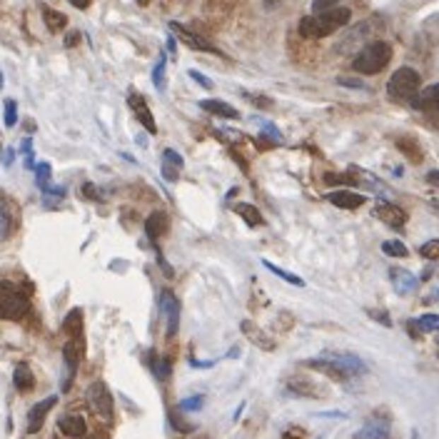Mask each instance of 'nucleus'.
<instances>
[{"mask_svg": "<svg viewBox=\"0 0 439 439\" xmlns=\"http://www.w3.org/2000/svg\"><path fill=\"white\" fill-rule=\"evenodd\" d=\"M352 18L349 8H332L324 11L320 16H307L300 21V35L302 37H327L332 33H337L339 28H344Z\"/></svg>", "mask_w": 439, "mask_h": 439, "instance_id": "f257e3e1", "label": "nucleus"}, {"mask_svg": "<svg viewBox=\"0 0 439 439\" xmlns=\"http://www.w3.org/2000/svg\"><path fill=\"white\" fill-rule=\"evenodd\" d=\"M392 60V45L385 40H372L355 55L352 68L360 75H377L390 65Z\"/></svg>", "mask_w": 439, "mask_h": 439, "instance_id": "f03ea898", "label": "nucleus"}, {"mask_svg": "<svg viewBox=\"0 0 439 439\" xmlns=\"http://www.w3.org/2000/svg\"><path fill=\"white\" fill-rule=\"evenodd\" d=\"M419 85H422V80H419L417 70L399 68L392 73L390 83H387V95L397 103H412L419 95Z\"/></svg>", "mask_w": 439, "mask_h": 439, "instance_id": "7ed1b4c3", "label": "nucleus"}, {"mask_svg": "<svg viewBox=\"0 0 439 439\" xmlns=\"http://www.w3.org/2000/svg\"><path fill=\"white\" fill-rule=\"evenodd\" d=\"M28 310V297L11 282H0V320H23Z\"/></svg>", "mask_w": 439, "mask_h": 439, "instance_id": "20e7f679", "label": "nucleus"}, {"mask_svg": "<svg viewBox=\"0 0 439 439\" xmlns=\"http://www.w3.org/2000/svg\"><path fill=\"white\" fill-rule=\"evenodd\" d=\"M412 107H417V110L422 112L434 127H439V83L419 90V95L412 100Z\"/></svg>", "mask_w": 439, "mask_h": 439, "instance_id": "39448f33", "label": "nucleus"}, {"mask_svg": "<svg viewBox=\"0 0 439 439\" xmlns=\"http://www.w3.org/2000/svg\"><path fill=\"white\" fill-rule=\"evenodd\" d=\"M88 402H90V407L95 409L103 419L110 422L112 419V394H110V390H107L105 382H93V385L88 387Z\"/></svg>", "mask_w": 439, "mask_h": 439, "instance_id": "423d86ee", "label": "nucleus"}, {"mask_svg": "<svg viewBox=\"0 0 439 439\" xmlns=\"http://www.w3.org/2000/svg\"><path fill=\"white\" fill-rule=\"evenodd\" d=\"M322 357L329 362V365H334L339 372H342L344 380H349V377H355V375H362V372H367L365 362H362L360 357L349 355V352H324Z\"/></svg>", "mask_w": 439, "mask_h": 439, "instance_id": "0eeeda50", "label": "nucleus"}, {"mask_svg": "<svg viewBox=\"0 0 439 439\" xmlns=\"http://www.w3.org/2000/svg\"><path fill=\"white\" fill-rule=\"evenodd\" d=\"M160 310H163L165 324H168V337H175L177 327H180V300L170 290H163V295H160Z\"/></svg>", "mask_w": 439, "mask_h": 439, "instance_id": "6e6552de", "label": "nucleus"}, {"mask_svg": "<svg viewBox=\"0 0 439 439\" xmlns=\"http://www.w3.org/2000/svg\"><path fill=\"white\" fill-rule=\"evenodd\" d=\"M375 215L380 217L387 228L404 230V225H407V212H404L399 205H392V202H382V205H377Z\"/></svg>", "mask_w": 439, "mask_h": 439, "instance_id": "1a4fd4ad", "label": "nucleus"}, {"mask_svg": "<svg viewBox=\"0 0 439 439\" xmlns=\"http://www.w3.org/2000/svg\"><path fill=\"white\" fill-rule=\"evenodd\" d=\"M170 30H175L177 35H180V40L185 42L187 48H192V50H202V53H212V55H220V50L212 45V42H207L205 37H200V35H195L192 30H187L185 25H180V23H170Z\"/></svg>", "mask_w": 439, "mask_h": 439, "instance_id": "9d476101", "label": "nucleus"}, {"mask_svg": "<svg viewBox=\"0 0 439 439\" xmlns=\"http://www.w3.org/2000/svg\"><path fill=\"white\" fill-rule=\"evenodd\" d=\"M324 200H327L329 205L339 207V210H357V207L365 205L367 197L360 195V192H352V190H334V192H327Z\"/></svg>", "mask_w": 439, "mask_h": 439, "instance_id": "9b49d317", "label": "nucleus"}, {"mask_svg": "<svg viewBox=\"0 0 439 439\" xmlns=\"http://www.w3.org/2000/svg\"><path fill=\"white\" fill-rule=\"evenodd\" d=\"M55 402H58V397H45L42 402H37L35 407L28 412V434H37L42 427V422H45V417H48V412L55 407Z\"/></svg>", "mask_w": 439, "mask_h": 439, "instance_id": "f8f14e48", "label": "nucleus"}, {"mask_svg": "<svg viewBox=\"0 0 439 439\" xmlns=\"http://www.w3.org/2000/svg\"><path fill=\"white\" fill-rule=\"evenodd\" d=\"M127 103H130L133 112H135V115H138V120L145 125V130H148L150 135L158 133V125H155V117H153V112H150V107H148V103H145V98H140L138 93H130Z\"/></svg>", "mask_w": 439, "mask_h": 439, "instance_id": "ddd939ff", "label": "nucleus"}, {"mask_svg": "<svg viewBox=\"0 0 439 439\" xmlns=\"http://www.w3.org/2000/svg\"><path fill=\"white\" fill-rule=\"evenodd\" d=\"M390 280H392V285H394V292H397V295H412V292L417 290V277L409 270H402V267H392Z\"/></svg>", "mask_w": 439, "mask_h": 439, "instance_id": "4468645a", "label": "nucleus"}, {"mask_svg": "<svg viewBox=\"0 0 439 439\" xmlns=\"http://www.w3.org/2000/svg\"><path fill=\"white\" fill-rule=\"evenodd\" d=\"M83 352H85L83 337H70L68 342H65L63 357H65V365H68L70 375H75V370H78L80 360H83Z\"/></svg>", "mask_w": 439, "mask_h": 439, "instance_id": "2eb2a0df", "label": "nucleus"}, {"mask_svg": "<svg viewBox=\"0 0 439 439\" xmlns=\"http://www.w3.org/2000/svg\"><path fill=\"white\" fill-rule=\"evenodd\" d=\"M360 439H387L390 437V422L385 417H372L365 422V427L357 434Z\"/></svg>", "mask_w": 439, "mask_h": 439, "instance_id": "dca6fc26", "label": "nucleus"}, {"mask_svg": "<svg viewBox=\"0 0 439 439\" xmlns=\"http://www.w3.org/2000/svg\"><path fill=\"white\" fill-rule=\"evenodd\" d=\"M58 427L65 437H73V439L85 437V432H88V424H85V419L80 417V414H68V417H63L58 422Z\"/></svg>", "mask_w": 439, "mask_h": 439, "instance_id": "f3484780", "label": "nucleus"}, {"mask_svg": "<svg viewBox=\"0 0 439 439\" xmlns=\"http://www.w3.org/2000/svg\"><path fill=\"white\" fill-rule=\"evenodd\" d=\"M165 233H168V215H165V212H153V215L145 220V235H148L153 242H158Z\"/></svg>", "mask_w": 439, "mask_h": 439, "instance_id": "a211bd4d", "label": "nucleus"}, {"mask_svg": "<svg viewBox=\"0 0 439 439\" xmlns=\"http://www.w3.org/2000/svg\"><path fill=\"white\" fill-rule=\"evenodd\" d=\"M13 385H16L18 392H30L35 387V375L28 365H18L16 372H13Z\"/></svg>", "mask_w": 439, "mask_h": 439, "instance_id": "6ab92c4d", "label": "nucleus"}, {"mask_svg": "<svg viewBox=\"0 0 439 439\" xmlns=\"http://www.w3.org/2000/svg\"><path fill=\"white\" fill-rule=\"evenodd\" d=\"M200 107L202 110H207V112H212V115H217V117H230V120H238L240 117V112L235 110L233 105L223 103V100H202Z\"/></svg>", "mask_w": 439, "mask_h": 439, "instance_id": "aec40b11", "label": "nucleus"}, {"mask_svg": "<svg viewBox=\"0 0 439 439\" xmlns=\"http://www.w3.org/2000/svg\"><path fill=\"white\" fill-rule=\"evenodd\" d=\"M235 212L242 217L250 228H259V225H262V215H259L257 207L250 205V202H238V205H235Z\"/></svg>", "mask_w": 439, "mask_h": 439, "instance_id": "412c9836", "label": "nucleus"}, {"mask_svg": "<svg viewBox=\"0 0 439 439\" xmlns=\"http://www.w3.org/2000/svg\"><path fill=\"white\" fill-rule=\"evenodd\" d=\"M439 332V315H422L419 320L409 322V332Z\"/></svg>", "mask_w": 439, "mask_h": 439, "instance_id": "4be33fe9", "label": "nucleus"}, {"mask_svg": "<svg viewBox=\"0 0 439 439\" xmlns=\"http://www.w3.org/2000/svg\"><path fill=\"white\" fill-rule=\"evenodd\" d=\"M42 18H45V25H48L50 33H58L65 28V23H68V18L63 16V13L53 11V8H42Z\"/></svg>", "mask_w": 439, "mask_h": 439, "instance_id": "5701e85b", "label": "nucleus"}, {"mask_svg": "<svg viewBox=\"0 0 439 439\" xmlns=\"http://www.w3.org/2000/svg\"><path fill=\"white\" fill-rule=\"evenodd\" d=\"M63 329L70 337H80V332H83V312H80V310H73V312L65 317Z\"/></svg>", "mask_w": 439, "mask_h": 439, "instance_id": "b1692460", "label": "nucleus"}, {"mask_svg": "<svg viewBox=\"0 0 439 439\" xmlns=\"http://www.w3.org/2000/svg\"><path fill=\"white\" fill-rule=\"evenodd\" d=\"M382 252L390 254V257H407L409 250L399 240H387V242H382Z\"/></svg>", "mask_w": 439, "mask_h": 439, "instance_id": "393cba45", "label": "nucleus"}, {"mask_svg": "<svg viewBox=\"0 0 439 439\" xmlns=\"http://www.w3.org/2000/svg\"><path fill=\"white\" fill-rule=\"evenodd\" d=\"M262 265H265L270 272H275L277 277H282V280H285V282H290V285H295V287H302V285H305V282H302L297 275H292V272H287V270H280V267L272 265V262H267V259H265V262H262Z\"/></svg>", "mask_w": 439, "mask_h": 439, "instance_id": "a878e982", "label": "nucleus"}, {"mask_svg": "<svg viewBox=\"0 0 439 439\" xmlns=\"http://www.w3.org/2000/svg\"><path fill=\"white\" fill-rule=\"evenodd\" d=\"M11 215H8V207L6 202H0V240H6L11 235Z\"/></svg>", "mask_w": 439, "mask_h": 439, "instance_id": "bb28decb", "label": "nucleus"}, {"mask_svg": "<svg viewBox=\"0 0 439 439\" xmlns=\"http://www.w3.org/2000/svg\"><path fill=\"white\" fill-rule=\"evenodd\" d=\"M419 254L424 259H439V240H429L419 247Z\"/></svg>", "mask_w": 439, "mask_h": 439, "instance_id": "cd10ccee", "label": "nucleus"}, {"mask_svg": "<svg viewBox=\"0 0 439 439\" xmlns=\"http://www.w3.org/2000/svg\"><path fill=\"white\" fill-rule=\"evenodd\" d=\"M35 175H37V187L42 190V187L48 185V180H50V165L48 163H40L35 168Z\"/></svg>", "mask_w": 439, "mask_h": 439, "instance_id": "c85d7f7f", "label": "nucleus"}, {"mask_svg": "<svg viewBox=\"0 0 439 439\" xmlns=\"http://www.w3.org/2000/svg\"><path fill=\"white\" fill-rule=\"evenodd\" d=\"M202 402H205V397H202V394H197V397H187V399H182V402H180V409H182V412H195V409L202 407Z\"/></svg>", "mask_w": 439, "mask_h": 439, "instance_id": "c756f323", "label": "nucleus"}, {"mask_svg": "<svg viewBox=\"0 0 439 439\" xmlns=\"http://www.w3.org/2000/svg\"><path fill=\"white\" fill-rule=\"evenodd\" d=\"M18 122V105L16 100H6V127H13Z\"/></svg>", "mask_w": 439, "mask_h": 439, "instance_id": "7c9ffc66", "label": "nucleus"}, {"mask_svg": "<svg viewBox=\"0 0 439 439\" xmlns=\"http://www.w3.org/2000/svg\"><path fill=\"white\" fill-rule=\"evenodd\" d=\"M324 182H327V185H332V182H337V185H355V180H349L347 175H337V172L324 175Z\"/></svg>", "mask_w": 439, "mask_h": 439, "instance_id": "2f4dec72", "label": "nucleus"}, {"mask_svg": "<svg viewBox=\"0 0 439 439\" xmlns=\"http://www.w3.org/2000/svg\"><path fill=\"white\" fill-rule=\"evenodd\" d=\"M163 73H165V53L160 55V63L155 65V73H153L155 88H158V90H163Z\"/></svg>", "mask_w": 439, "mask_h": 439, "instance_id": "473e14b6", "label": "nucleus"}, {"mask_svg": "<svg viewBox=\"0 0 439 439\" xmlns=\"http://www.w3.org/2000/svg\"><path fill=\"white\" fill-rule=\"evenodd\" d=\"M339 0H315L312 3V11L315 13H324V11H332V8H337Z\"/></svg>", "mask_w": 439, "mask_h": 439, "instance_id": "72a5a7b5", "label": "nucleus"}, {"mask_svg": "<svg viewBox=\"0 0 439 439\" xmlns=\"http://www.w3.org/2000/svg\"><path fill=\"white\" fill-rule=\"evenodd\" d=\"M163 163H170V165H175V168H182V158L175 150H165L163 153Z\"/></svg>", "mask_w": 439, "mask_h": 439, "instance_id": "f704fd0d", "label": "nucleus"}, {"mask_svg": "<svg viewBox=\"0 0 439 439\" xmlns=\"http://www.w3.org/2000/svg\"><path fill=\"white\" fill-rule=\"evenodd\" d=\"M282 439H305V429H302V427H290V429H285Z\"/></svg>", "mask_w": 439, "mask_h": 439, "instance_id": "c9c22d12", "label": "nucleus"}, {"mask_svg": "<svg viewBox=\"0 0 439 439\" xmlns=\"http://www.w3.org/2000/svg\"><path fill=\"white\" fill-rule=\"evenodd\" d=\"M190 78L195 80V83H200L202 88H212V80L210 78H205L202 73H197V70H190Z\"/></svg>", "mask_w": 439, "mask_h": 439, "instance_id": "e433bc0d", "label": "nucleus"}, {"mask_svg": "<svg viewBox=\"0 0 439 439\" xmlns=\"http://www.w3.org/2000/svg\"><path fill=\"white\" fill-rule=\"evenodd\" d=\"M177 170L180 168H175V165H168V163L163 165V175L168 177V180H177Z\"/></svg>", "mask_w": 439, "mask_h": 439, "instance_id": "4c0bfd02", "label": "nucleus"}, {"mask_svg": "<svg viewBox=\"0 0 439 439\" xmlns=\"http://www.w3.org/2000/svg\"><path fill=\"white\" fill-rule=\"evenodd\" d=\"M370 315L375 320H380V322L385 324V327H390V317H387V312H375V310H370Z\"/></svg>", "mask_w": 439, "mask_h": 439, "instance_id": "58836bf2", "label": "nucleus"}, {"mask_svg": "<svg viewBox=\"0 0 439 439\" xmlns=\"http://www.w3.org/2000/svg\"><path fill=\"white\" fill-rule=\"evenodd\" d=\"M83 195H85V197H93V200H98V197H100L95 190H93V185H90V182H88V185H83Z\"/></svg>", "mask_w": 439, "mask_h": 439, "instance_id": "ea45409f", "label": "nucleus"}, {"mask_svg": "<svg viewBox=\"0 0 439 439\" xmlns=\"http://www.w3.org/2000/svg\"><path fill=\"white\" fill-rule=\"evenodd\" d=\"M427 182L429 185H434V187H439V172L437 170H432V172L427 175Z\"/></svg>", "mask_w": 439, "mask_h": 439, "instance_id": "a19ab883", "label": "nucleus"}, {"mask_svg": "<svg viewBox=\"0 0 439 439\" xmlns=\"http://www.w3.org/2000/svg\"><path fill=\"white\" fill-rule=\"evenodd\" d=\"M78 40H80V33H70V35L65 37V45H68V48H73V45H75V42H78Z\"/></svg>", "mask_w": 439, "mask_h": 439, "instance_id": "79ce46f5", "label": "nucleus"}, {"mask_svg": "<svg viewBox=\"0 0 439 439\" xmlns=\"http://www.w3.org/2000/svg\"><path fill=\"white\" fill-rule=\"evenodd\" d=\"M70 3H73L75 8H80V11H85V8L90 6V0H70Z\"/></svg>", "mask_w": 439, "mask_h": 439, "instance_id": "37998d69", "label": "nucleus"}, {"mask_svg": "<svg viewBox=\"0 0 439 439\" xmlns=\"http://www.w3.org/2000/svg\"><path fill=\"white\" fill-rule=\"evenodd\" d=\"M432 205H434V207H437V210H439V200H432Z\"/></svg>", "mask_w": 439, "mask_h": 439, "instance_id": "c03bdc74", "label": "nucleus"}, {"mask_svg": "<svg viewBox=\"0 0 439 439\" xmlns=\"http://www.w3.org/2000/svg\"><path fill=\"white\" fill-rule=\"evenodd\" d=\"M0 88H3V75H0Z\"/></svg>", "mask_w": 439, "mask_h": 439, "instance_id": "a18cd8bd", "label": "nucleus"}, {"mask_svg": "<svg viewBox=\"0 0 439 439\" xmlns=\"http://www.w3.org/2000/svg\"><path fill=\"white\" fill-rule=\"evenodd\" d=\"M200 439H205V437H200Z\"/></svg>", "mask_w": 439, "mask_h": 439, "instance_id": "49530a36", "label": "nucleus"}]
</instances>
